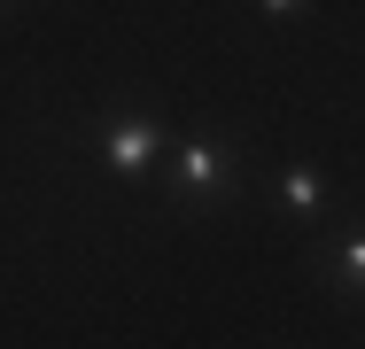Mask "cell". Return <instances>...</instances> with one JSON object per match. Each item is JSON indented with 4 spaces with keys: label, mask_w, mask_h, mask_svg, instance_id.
Returning a JSON list of instances; mask_svg holds the SVG:
<instances>
[{
    "label": "cell",
    "mask_w": 365,
    "mask_h": 349,
    "mask_svg": "<svg viewBox=\"0 0 365 349\" xmlns=\"http://www.w3.org/2000/svg\"><path fill=\"white\" fill-rule=\"evenodd\" d=\"M171 147V132L148 117V109H117L109 125H101V171H117V179H140L148 163Z\"/></svg>",
    "instance_id": "7a4b0ae2"
},
{
    "label": "cell",
    "mask_w": 365,
    "mask_h": 349,
    "mask_svg": "<svg viewBox=\"0 0 365 349\" xmlns=\"http://www.w3.org/2000/svg\"><path fill=\"white\" fill-rule=\"evenodd\" d=\"M327 279H334L342 295H365V225H350V233H342V249H334Z\"/></svg>",
    "instance_id": "277c9868"
},
{
    "label": "cell",
    "mask_w": 365,
    "mask_h": 349,
    "mask_svg": "<svg viewBox=\"0 0 365 349\" xmlns=\"http://www.w3.org/2000/svg\"><path fill=\"white\" fill-rule=\"evenodd\" d=\"M280 209L311 225V217L327 209V171H311V163H288V171H280Z\"/></svg>",
    "instance_id": "3957f363"
},
{
    "label": "cell",
    "mask_w": 365,
    "mask_h": 349,
    "mask_svg": "<svg viewBox=\"0 0 365 349\" xmlns=\"http://www.w3.org/2000/svg\"><path fill=\"white\" fill-rule=\"evenodd\" d=\"M225 179H233V163H225L218 132H179V140H171V202L210 209L225 194Z\"/></svg>",
    "instance_id": "6da1fadb"
}]
</instances>
